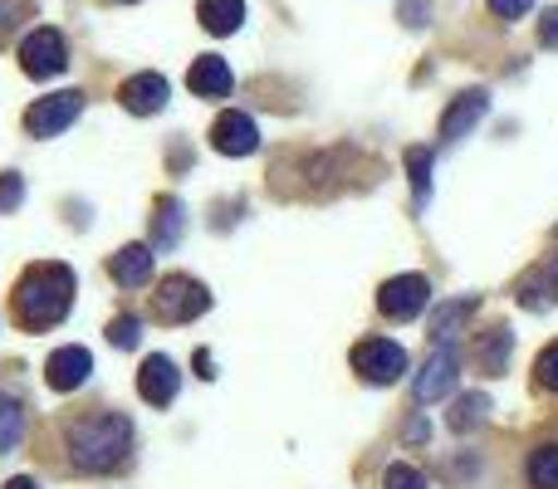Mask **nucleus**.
<instances>
[{
  "instance_id": "1",
  "label": "nucleus",
  "mask_w": 558,
  "mask_h": 489,
  "mask_svg": "<svg viewBox=\"0 0 558 489\" xmlns=\"http://www.w3.org/2000/svg\"><path fill=\"white\" fill-rule=\"evenodd\" d=\"M69 308H74V269L69 265H29L15 284V318L29 333H45V328L64 323Z\"/></svg>"
},
{
  "instance_id": "2",
  "label": "nucleus",
  "mask_w": 558,
  "mask_h": 489,
  "mask_svg": "<svg viewBox=\"0 0 558 489\" xmlns=\"http://www.w3.org/2000/svg\"><path fill=\"white\" fill-rule=\"evenodd\" d=\"M133 455V421L118 412H88L69 426V461L84 475H108Z\"/></svg>"
},
{
  "instance_id": "3",
  "label": "nucleus",
  "mask_w": 558,
  "mask_h": 489,
  "mask_svg": "<svg viewBox=\"0 0 558 489\" xmlns=\"http://www.w3.org/2000/svg\"><path fill=\"white\" fill-rule=\"evenodd\" d=\"M153 304H157L162 323H192V318H202L206 308H211V294H206V284H196L192 274H167L162 284H157Z\"/></svg>"
},
{
  "instance_id": "4",
  "label": "nucleus",
  "mask_w": 558,
  "mask_h": 489,
  "mask_svg": "<svg viewBox=\"0 0 558 489\" xmlns=\"http://www.w3.org/2000/svg\"><path fill=\"white\" fill-rule=\"evenodd\" d=\"M456 377H461V353H456V343H446V338H436V347L426 353L422 372L412 377V396L416 402H441V396L456 392Z\"/></svg>"
},
{
  "instance_id": "5",
  "label": "nucleus",
  "mask_w": 558,
  "mask_h": 489,
  "mask_svg": "<svg viewBox=\"0 0 558 489\" xmlns=\"http://www.w3.org/2000/svg\"><path fill=\"white\" fill-rule=\"evenodd\" d=\"M353 372L373 387H392L407 372V347L392 343V338H363L353 347Z\"/></svg>"
},
{
  "instance_id": "6",
  "label": "nucleus",
  "mask_w": 558,
  "mask_h": 489,
  "mask_svg": "<svg viewBox=\"0 0 558 489\" xmlns=\"http://www.w3.org/2000/svg\"><path fill=\"white\" fill-rule=\"evenodd\" d=\"M84 113V94L78 88H64V94H45L29 103L25 113V133L29 137H59L64 127H74V118Z\"/></svg>"
},
{
  "instance_id": "7",
  "label": "nucleus",
  "mask_w": 558,
  "mask_h": 489,
  "mask_svg": "<svg viewBox=\"0 0 558 489\" xmlns=\"http://www.w3.org/2000/svg\"><path fill=\"white\" fill-rule=\"evenodd\" d=\"M64 64H69L64 35H59L54 25L29 29L25 45H20V69H25L29 78H54V74H64Z\"/></svg>"
},
{
  "instance_id": "8",
  "label": "nucleus",
  "mask_w": 558,
  "mask_h": 489,
  "mask_svg": "<svg viewBox=\"0 0 558 489\" xmlns=\"http://www.w3.org/2000/svg\"><path fill=\"white\" fill-rule=\"evenodd\" d=\"M426 298H432V284H426V274H397L383 284V294H377V308H383V318H397V323H407V318H416L426 308Z\"/></svg>"
},
{
  "instance_id": "9",
  "label": "nucleus",
  "mask_w": 558,
  "mask_h": 489,
  "mask_svg": "<svg viewBox=\"0 0 558 489\" xmlns=\"http://www.w3.org/2000/svg\"><path fill=\"white\" fill-rule=\"evenodd\" d=\"M211 143H216V152H226V157H251L255 147H260V127H255V118L251 113H221L211 123Z\"/></svg>"
},
{
  "instance_id": "10",
  "label": "nucleus",
  "mask_w": 558,
  "mask_h": 489,
  "mask_svg": "<svg viewBox=\"0 0 558 489\" xmlns=\"http://www.w3.org/2000/svg\"><path fill=\"white\" fill-rule=\"evenodd\" d=\"M485 113H490V94H485V88H465V94H456L451 108L441 113V137L446 143H461Z\"/></svg>"
},
{
  "instance_id": "11",
  "label": "nucleus",
  "mask_w": 558,
  "mask_h": 489,
  "mask_svg": "<svg viewBox=\"0 0 558 489\" xmlns=\"http://www.w3.org/2000/svg\"><path fill=\"white\" fill-rule=\"evenodd\" d=\"M177 363L172 357H162V353H153L143 363V372H137V396H143L147 406H172L177 402Z\"/></svg>"
},
{
  "instance_id": "12",
  "label": "nucleus",
  "mask_w": 558,
  "mask_h": 489,
  "mask_svg": "<svg viewBox=\"0 0 558 489\" xmlns=\"http://www.w3.org/2000/svg\"><path fill=\"white\" fill-rule=\"evenodd\" d=\"M118 98H123L128 113L153 118V113H162V108H167L172 88H167V78H162V74H137V78H128V84L118 88Z\"/></svg>"
},
{
  "instance_id": "13",
  "label": "nucleus",
  "mask_w": 558,
  "mask_h": 489,
  "mask_svg": "<svg viewBox=\"0 0 558 489\" xmlns=\"http://www.w3.org/2000/svg\"><path fill=\"white\" fill-rule=\"evenodd\" d=\"M88 372H94V357H88V347H59L54 357H49V387L54 392H78V387L88 382Z\"/></svg>"
},
{
  "instance_id": "14",
  "label": "nucleus",
  "mask_w": 558,
  "mask_h": 489,
  "mask_svg": "<svg viewBox=\"0 0 558 489\" xmlns=\"http://www.w3.org/2000/svg\"><path fill=\"white\" fill-rule=\"evenodd\" d=\"M108 274H113L118 289H143L153 279V249L147 245H123L113 259H108Z\"/></svg>"
},
{
  "instance_id": "15",
  "label": "nucleus",
  "mask_w": 558,
  "mask_h": 489,
  "mask_svg": "<svg viewBox=\"0 0 558 489\" xmlns=\"http://www.w3.org/2000/svg\"><path fill=\"white\" fill-rule=\"evenodd\" d=\"M186 88H192L196 98H226L231 94V69H226V59L202 54L192 69H186Z\"/></svg>"
},
{
  "instance_id": "16",
  "label": "nucleus",
  "mask_w": 558,
  "mask_h": 489,
  "mask_svg": "<svg viewBox=\"0 0 558 489\" xmlns=\"http://www.w3.org/2000/svg\"><path fill=\"white\" fill-rule=\"evenodd\" d=\"M182 235H186V211H182V201L162 196V201H157V221H153V245H157V249H172V245H182Z\"/></svg>"
},
{
  "instance_id": "17",
  "label": "nucleus",
  "mask_w": 558,
  "mask_h": 489,
  "mask_svg": "<svg viewBox=\"0 0 558 489\" xmlns=\"http://www.w3.org/2000/svg\"><path fill=\"white\" fill-rule=\"evenodd\" d=\"M196 15H202V25L211 29V35H235L245 20V0H202Z\"/></svg>"
},
{
  "instance_id": "18",
  "label": "nucleus",
  "mask_w": 558,
  "mask_h": 489,
  "mask_svg": "<svg viewBox=\"0 0 558 489\" xmlns=\"http://www.w3.org/2000/svg\"><path fill=\"white\" fill-rule=\"evenodd\" d=\"M510 347H514V333L510 328H490V338H481V347H475V363L485 367V372H505V363H510Z\"/></svg>"
},
{
  "instance_id": "19",
  "label": "nucleus",
  "mask_w": 558,
  "mask_h": 489,
  "mask_svg": "<svg viewBox=\"0 0 558 489\" xmlns=\"http://www.w3.org/2000/svg\"><path fill=\"white\" fill-rule=\"evenodd\" d=\"M485 416H490V396H485V392H465L461 402L451 406V431H475Z\"/></svg>"
},
{
  "instance_id": "20",
  "label": "nucleus",
  "mask_w": 558,
  "mask_h": 489,
  "mask_svg": "<svg viewBox=\"0 0 558 489\" xmlns=\"http://www.w3.org/2000/svg\"><path fill=\"white\" fill-rule=\"evenodd\" d=\"M20 436H25V406L0 396V451H15Z\"/></svg>"
},
{
  "instance_id": "21",
  "label": "nucleus",
  "mask_w": 558,
  "mask_h": 489,
  "mask_svg": "<svg viewBox=\"0 0 558 489\" xmlns=\"http://www.w3.org/2000/svg\"><path fill=\"white\" fill-rule=\"evenodd\" d=\"M530 485L558 489V445H539V451L530 455Z\"/></svg>"
},
{
  "instance_id": "22",
  "label": "nucleus",
  "mask_w": 558,
  "mask_h": 489,
  "mask_svg": "<svg viewBox=\"0 0 558 489\" xmlns=\"http://www.w3.org/2000/svg\"><path fill=\"white\" fill-rule=\"evenodd\" d=\"M475 308H481V298H475V294H465V298H461V304H446V308H441V314H436V318H432V338H446V333H451V328H461V323H465V318H471V314H475Z\"/></svg>"
},
{
  "instance_id": "23",
  "label": "nucleus",
  "mask_w": 558,
  "mask_h": 489,
  "mask_svg": "<svg viewBox=\"0 0 558 489\" xmlns=\"http://www.w3.org/2000/svg\"><path fill=\"white\" fill-rule=\"evenodd\" d=\"M407 172H412L416 201H426V196H432V147H412V152H407Z\"/></svg>"
},
{
  "instance_id": "24",
  "label": "nucleus",
  "mask_w": 558,
  "mask_h": 489,
  "mask_svg": "<svg viewBox=\"0 0 558 489\" xmlns=\"http://www.w3.org/2000/svg\"><path fill=\"white\" fill-rule=\"evenodd\" d=\"M137 338H143V318L123 314V318H113V323H108V343H113V347H137Z\"/></svg>"
},
{
  "instance_id": "25",
  "label": "nucleus",
  "mask_w": 558,
  "mask_h": 489,
  "mask_svg": "<svg viewBox=\"0 0 558 489\" xmlns=\"http://www.w3.org/2000/svg\"><path fill=\"white\" fill-rule=\"evenodd\" d=\"M534 377H539L544 392H558V343H549L539 353V363H534Z\"/></svg>"
},
{
  "instance_id": "26",
  "label": "nucleus",
  "mask_w": 558,
  "mask_h": 489,
  "mask_svg": "<svg viewBox=\"0 0 558 489\" xmlns=\"http://www.w3.org/2000/svg\"><path fill=\"white\" fill-rule=\"evenodd\" d=\"M20 201H25V182L15 172H0V216L20 211Z\"/></svg>"
},
{
  "instance_id": "27",
  "label": "nucleus",
  "mask_w": 558,
  "mask_h": 489,
  "mask_svg": "<svg viewBox=\"0 0 558 489\" xmlns=\"http://www.w3.org/2000/svg\"><path fill=\"white\" fill-rule=\"evenodd\" d=\"M25 0H0V45H5L10 35H15V25H20V15H25Z\"/></svg>"
},
{
  "instance_id": "28",
  "label": "nucleus",
  "mask_w": 558,
  "mask_h": 489,
  "mask_svg": "<svg viewBox=\"0 0 558 489\" xmlns=\"http://www.w3.org/2000/svg\"><path fill=\"white\" fill-rule=\"evenodd\" d=\"M387 489H426V475L412 470V465H392L387 470Z\"/></svg>"
},
{
  "instance_id": "29",
  "label": "nucleus",
  "mask_w": 558,
  "mask_h": 489,
  "mask_svg": "<svg viewBox=\"0 0 558 489\" xmlns=\"http://www.w3.org/2000/svg\"><path fill=\"white\" fill-rule=\"evenodd\" d=\"M530 5H534V0H490V10H495L500 20H520V15H530Z\"/></svg>"
},
{
  "instance_id": "30",
  "label": "nucleus",
  "mask_w": 558,
  "mask_h": 489,
  "mask_svg": "<svg viewBox=\"0 0 558 489\" xmlns=\"http://www.w3.org/2000/svg\"><path fill=\"white\" fill-rule=\"evenodd\" d=\"M539 45H544V49H558V10H544V20H539Z\"/></svg>"
},
{
  "instance_id": "31",
  "label": "nucleus",
  "mask_w": 558,
  "mask_h": 489,
  "mask_svg": "<svg viewBox=\"0 0 558 489\" xmlns=\"http://www.w3.org/2000/svg\"><path fill=\"white\" fill-rule=\"evenodd\" d=\"M402 20L407 25H426V0H402Z\"/></svg>"
},
{
  "instance_id": "32",
  "label": "nucleus",
  "mask_w": 558,
  "mask_h": 489,
  "mask_svg": "<svg viewBox=\"0 0 558 489\" xmlns=\"http://www.w3.org/2000/svg\"><path fill=\"white\" fill-rule=\"evenodd\" d=\"M407 441H426V421H407Z\"/></svg>"
},
{
  "instance_id": "33",
  "label": "nucleus",
  "mask_w": 558,
  "mask_h": 489,
  "mask_svg": "<svg viewBox=\"0 0 558 489\" xmlns=\"http://www.w3.org/2000/svg\"><path fill=\"white\" fill-rule=\"evenodd\" d=\"M544 279H549V284H554V294H558V255L549 259V269H544Z\"/></svg>"
},
{
  "instance_id": "34",
  "label": "nucleus",
  "mask_w": 558,
  "mask_h": 489,
  "mask_svg": "<svg viewBox=\"0 0 558 489\" xmlns=\"http://www.w3.org/2000/svg\"><path fill=\"white\" fill-rule=\"evenodd\" d=\"M5 489H39V485H35V480H10Z\"/></svg>"
}]
</instances>
